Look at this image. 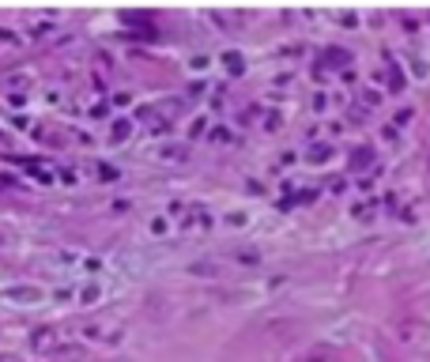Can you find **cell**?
Instances as JSON below:
<instances>
[{"mask_svg": "<svg viewBox=\"0 0 430 362\" xmlns=\"http://www.w3.org/2000/svg\"><path fill=\"white\" fill-rule=\"evenodd\" d=\"M31 344H34V351H49V347H53V332H49V328L34 332V340H31Z\"/></svg>", "mask_w": 430, "mask_h": 362, "instance_id": "cell-1", "label": "cell"}, {"mask_svg": "<svg viewBox=\"0 0 430 362\" xmlns=\"http://www.w3.org/2000/svg\"><path fill=\"white\" fill-rule=\"evenodd\" d=\"M332 155V147L328 144H313L310 147V155H306V159H310V163H324V159H328Z\"/></svg>", "mask_w": 430, "mask_h": 362, "instance_id": "cell-2", "label": "cell"}, {"mask_svg": "<svg viewBox=\"0 0 430 362\" xmlns=\"http://www.w3.org/2000/svg\"><path fill=\"white\" fill-rule=\"evenodd\" d=\"M226 64H231V72H234V75L242 72V57H238V53H231V57H226Z\"/></svg>", "mask_w": 430, "mask_h": 362, "instance_id": "cell-3", "label": "cell"}, {"mask_svg": "<svg viewBox=\"0 0 430 362\" xmlns=\"http://www.w3.org/2000/svg\"><path fill=\"white\" fill-rule=\"evenodd\" d=\"M113 136H117V140H121V136H129V121H117V128H113Z\"/></svg>", "mask_w": 430, "mask_h": 362, "instance_id": "cell-4", "label": "cell"}]
</instances>
